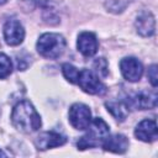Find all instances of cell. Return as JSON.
<instances>
[{"label":"cell","instance_id":"obj_1","mask_svg":"<svg viewBox=\"0 0 158 158\" xmlns=\"http://www.w3.org/2000/svg\"><path fill=\"white\" fill-rule=\"evenodd\" d=\"M12 125L23 133H32L41 128V116L28 100H22L15 105L11 112Z\"/></svg>","mask_w":158,"mask_h":158},{"label":"cell","instance_id":"obj_2","mask_svg":"<svg viewBox=\"0 0 158 158\" xmlns=\"http://www.w3.org/2000/svg\"><path fill=\"white\" fill-rule=\"evenodd\" d=\"M86 133L80 137V139L77 142L78 149H86V148H94L100 146L104 139L110 135V127L109 125L100 117L94 118L90 125L86 127Z\"/></svg>","mask_w":158,"mask_h":158},{"label":"cell","instance_id":"obj_3","mask_svg":"<svg viewBox=\"0 0 158 158\" xmlns=\"http://www.w3.org/2000/svg\"><path fill=\"white\" fill-rule=\"evenodd\" d=\"M65 46L67 42L64 37L59 33H53V32L41 35L36 44L38 53L42 57L49 59H56L60 57L64 53Z\"/></svg>","mask_w":158,"mask_h":158},{"label":"cell","instance_id":"obj_4","mask_svg":"<svg viewBox=\"0 0 158 158\" xmlns=\"http://www.w3.org/2000/svg\"><path fill=\"white\" fill-rule=\"evenodd\" d=\"M77 84L80 86V89L83 91H85L90 95H104L107 90L106 85L99 79V77L89 69L79 70V77H78Z\"/></svg>","mask_w":158,"mask_h":158},{"label":"cell","instance_id":"obj_5","mask_svg":"<svg viewBox=\"0 0 158 158\" xmlns=\"http://www.w3.org/2000/svg\"><path fill=\"white\" fill-rule=\"evenodd\" d=\"M69 122L75 130H86V127L91 122V111L89 106L81 102H75L70 106L69 112Z\"/></svg>","mask_w":158,"mask_h":158},{"label":"cell","instance_id":"obj_6","mask_svg":"<svg viewBox=\"0 0 158 158\" xmlns=\"http://www.w3.org/2000/svg\"><path fill=\"white\" fill-rule=\"evenodd\" d=\"M158 95L156 91H139L135 93L126 99V105L128 109L133 110H148L157 106Z\"/></svg>","mask_w":158,"mask_h":158},{"label":"cell","instance_id":"obj_7","mask_svg":"<svg viewBox=\"0 0 158 158\" xmlns=\"http://www.w3.org/2000/svg\"><path fill=\"white\" fill-rule=\"evenodd\" d=\"M120 69L123 78L128 81H138L143 74L142 63L135 57H126L120 62Z\"/></svg>","mask_w":158,"mask_h":158},{"label":"cell","instance_id":"obj_8","mask_svg":"<svg viewBox=\"0 0 158 158\" xmlns=\"http://www.w3.org/2000/svg\"><path fill=\"white\" fill-rule=\"evenodd\" d=\"M4 38L9 46H19L25 38V30L16 19L7 20L4 25Z\"/></svg>","mask_w":158,"mask_h":158},{"label":"cell","instance_id":"obj_9","mask_svg":"<svg viewBox=\"0 0 158 158\" xmlns=\"http://www.w3.org/2000/svg\"><path fill=\"white\" fill-rule=\"evenodd\" d=\"M135 136L143 142H154L158 137L157 122L154 120H142L135 128Z\"/></svg>","mask_w":158,"mask_h":158},{"label":"cell","instance_id":"obj_10","mask_svg":"<svg viewBox=\"0 0 158 158\" xmlns=\"http://www.w3.org/2000/svg\"><path fill=\"white\" fill-rule=\"evenodd\" d=\"M67 142V138L54 131H46L38 135V137L36 138V147L41 151L44 149H49L53 147H59L63 146Z\"/></svg>","mask_w":158,"mask_h":158},{"label":"cell","instance_id":"obj_11","mask_svg":"<svg viewBox=\"0 0 158 158\" xmlns=\"http://www.w3.org/2000/svg\"><path fill=\"white\" fill-rule=\"evenodd\" d=\"M78 51L85 57H93L99 48L96 36L93 32H81L77 41Z\"/></svg>","mask_w":158,"mask_h":158},{"label":"cell","instance_id":"obj_12","mask_svg":"<svg viewBox=\"0 0 158 158\" xmlns=\"http://www.w3.org/2000/svg\"><path fill=\"white\" fill-rule=\"evenodd\" d=\"M135 27L138 35L143 37L153 36L156 32V19L149 11H143L136 19Z\"/></svg>","mask_w":158,"mask_h":158},{"label":"cell","instance_id":"obj_13","mask_svg":"<svg viewBox=\"0 0 158 158\" xmlns=\"http://www.w3.org/2000/svg\"><path fill=\"white\" fill-rule=\"evenodd\" d=\"M128 138L123 135H120V133H116V135H112V136H107L104 142L101 143V146L104 147L105 151H109V152H112V153H125L128 148Z\"/></svg>","mask_w":158,"mask_h":158},{"label":"cell","instance_id":"obj_14","mask_svg":"<svg viewBox=\"0 0 158 158\" xmlns=\"http://www.w3.org/2000/svg\"><path fill=\"white\" fill-rule=\"evenodd\" d=\"M105 106H106L107 111L118 122L125 121L128 116V107L125 101H107V102H105Z\"/></svg>","mask_w":158,"mask_h":158},{"label":"cell","instance_id":"obj_15","mask_svg":"<svg viewBox=\"0 0 158 158\" xmlns=\"http://www.w3.org/2000/svg\"><path fill=\"white\" fill-rule=\"evenodd\" d=\"M62 72H63L64 78H65L69 83L77 84V80H78V77H79V69H78V68H75L73 64L64 63V64L62 65Z\"/></svg>","mask_w":158,"mask_h":158},{"label":"cell","instance_id":"obj_16","mask_svg":"<svg viewBox=\"0 0 158 158\" xmlns=\"http://www.w3.org/2000/svg\"><path fill=\"white\" fill-rule=\"evenodd\" d=\"M11 70H12V63L10 58L6 54L0 53V79L10 75Z\"/></svg>","mask_w":158,"mask_h":158},{"label":"cell","instance_id":"obj_17","mask_svg":"<svg viewBox=\"0 0 158 158\" xmlns=\"http://www.w3.org/2000/svg\"><path fill=\"white\" fill-rule=\"evenodd\" d=\"M94 69H95V73L101 77V78H105L107 77L109 74V64H107V60L105 58H98L94 60V64H93Z\"/></svg>","mask_w":158,"mask_h":158},{"label":"cell","instance_id":"obj_18","mask_svg":"<svg viewBox=\"0 0 158 158\" xmlns=\"http://www.w3.org/2000/svg\"><path fill=\"white\" fill-rule=\"evenodd\" d=\"M157 64H152L149 68H148V79H149V83L152 84L153 88H156L158 85V69H157Z\"/></svg>","mask_w":158,"mask_h":158},{"label":"cell","instance_id":"obj_19","mask_svg":"<svg viewBox=\"0 0 158 158\" xmlns=\"http://www.w3.org/2000/svg\"><path fill=\"white\" fill-rule=\"evenodd\" d=\"M6 2H7V0H0V5H4Z\"/></svg>","mask_w":158,"mask_h":158},{"label":"cell","instance_id":"obj_20","mask_svg":"<svg viewBox=\"0 0 158 158\" xmlns=\"http://www.w3.org/2000/svg\"><path fill=\"white\" fill-rule=\"evenodd\" d=\"M0 156H1V157H6V154H5V153H4L1 149H0Z\"/></svg>","mask_w":158,"mask_h":158}]
</instances>
